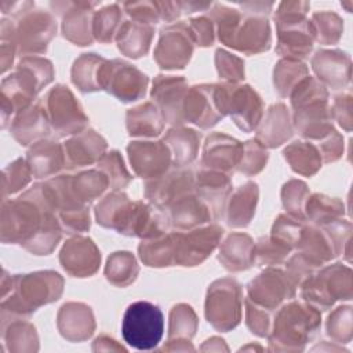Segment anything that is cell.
Masks as SVG:
<instances>
[{
    "label": "cell",
    "instance_id": "1",
    "mask_svg": "<svg viewBox=\"0 0 353 353\" xmlns=\"http://www.w3.org/2000/svg\"><path fill=\"white\" fill-rule=\"evenodd\" d=\"M321 325L319 309L309 303L291 302L274 316L269 338V350H303Z\"/></svg>",
    "mask_w": 353,
    "mask_h": 353
},
{
    "label": "cell",
    "instance_id": "2",
    "mask_svg": "<svg viewBox=\"0 0 353 353\" xmlns=\"http://www.w3.org/2000/svg\"><path fill=\"white\" fill-rule=\"evenodd\" d=\"M63 280L54 272H39L12 279L11 316H29L39 306L57 301L62 294Z\"/></svg>",
    "mask_w": 353,
    "mask_h": 353
},
{
    "label": "cell",
    "instance_id": "3",
    "mask_svg": "<svg viewBox=\"0 0 353 353\" xmlns=\"http://www.w3.org/2000/svg\"><path fill=\"white\" fill-rule=\"evenodd\" d=\"M164 334V314L157 305L146 301L131 303L123 316L121 335L138 350L154 349Z\"/></svg>",
    "mask_w": 353,
    "mask_h": 353
},
{
    "label": "cell",
    "instance_id": "4",
    "mask_svg": "<svg viewBox=\"0 0 353 353\" xmlns=\"http://www.w3.org/2000/svg\"><path fill=\"white\" fill-rule=\"evenodd\" d=\"M303 299L316 309L327 310L338 299L352 298V272L349 268L335 263L324 268L302 283Z\"/></svg>",
    "mask_w": 353,
    "mask_h": 353
},
{
    "label": "cell",
    "instance_id": "5",
    "mask_svg": "<svg viewBox=\"0 0 353 353\" xmlns=\"http://www.w3.org/2000/svg\"><path fill=\"white\" fill-rule=\"evenodd\" d=\"M215 101L222 113L230 114L244 131L254 130L262 116V101L250 85L215 84Z\"/></svg>",
    "mask_w": 353,
    "mask_h": 353
},
{
    "label": "cell",
    "instance_id": "6",
    "mask_svg": "<svg viewBox=\"0 0 353 353\" xmlns=\"http://www.w3.org/2000/svg\"><path fill=\"white\" fill-rule=\"evenodd\" d=\"M205 317L218 331H230L241 320V288L233 279L211 284L205 301Z\"/></svg>",
    "mask_w": 353,
    "mask_h": 353
},
{
    "label": "cell",
    "instance_id": "7",
    "mask_svg": "<svg viewBox=\"0 0 353 353\" xmlns=\"http://www.w3.org/2000/svg\"><path fill=\"white\" fill-rule=\"evenodd\" d=\"M46 113L54 134L65 137L87 125V116L68 87L57 85L43 98Z\"/></svg>",
    "mask_w": 353,
    "mask_h": 353
},
{
    "label": "cell",
    "instance_id": "8",
    "mask_svg": "<svg viewBox=\"0 0 353 353\" xmlns=\"http://www.w3.org/2000/svg\"><path fill=\"white\" fill-rule=\"evenodd\" d=\"M295 288L285 273L268 269L248 284V299L269 312L277 310L284 299L295 295Z\"/></svg>",
    "mask_w": 353,
    "mask_h": 353
},
{
    "label": "cell",
    "instance_id": "9",
    "mask_svg": "<svg viewBox=\"0 0 353 353\" xmlns=\"http://www.w3.org/2000/svg\"><path fill=\"white\" fill-rule=\"evenodd\" d=\"M148 77L132 65L114 59L108 61L103 77V90L112 92L119 101L132 102L146 92Z\"/></svg>",
    "mask_w": 353,
    "mask_h": 353
},
{
    "label": "cell",
    "instance_id": "10",
    "mask_svg": "<svg viewBox=\"0 0 353 353\" xmlns=\"http://www.w3.org/2000/svg\"><path fill=\"white\" fill-rule=\"evenodd\" d=\"M131 164L141 178L156 179L164 175L171 163V152L164 142H131L127 146Z\"/></svg>",
    "mask_w": 353,
    "mask_h": 353
},
{
    "label": "cell",
    "instance_id": "11",
    "mask_svg": "<svg viewBox=\"0 0 353 353\" xmlns=\"http://www.w3.org/2000/svg\"><path fill=\"white\" fill-rule=\"evenodd\" d=\"M188 94L185 79L174 76H157L153 83L152 98L170 124H182L183 103Z\"/></svg>",
    "mask_w": 353,
    "mask_h": 353
},
{
    "label": "cell",
    "instance_id": "12",
    "mask_svg": "<svg viewBox=\"0 0 353 353\" xmlns=\"http://www.w3.org/2000/svg\"><path fill=\"white\" fill-rule=\"evenodd\" d=\"M222 229L219 226H207L203 229L192 230L186 234L179 233L176 263L183 266H194L203 262L216 247Z\"/></svg>",
    "mask_w": 353,
    "mask_h": 353
},
{
    "label": "cell",
    "instance_id": "13",
    "mask_svg": "<svg viewBox=\"0 0 353 353\" xmlns=\"http://www.w3.org/2000/svg\"><path fill=\"white\" fill-rule=\"evenodd\" d=\"M215 101V84L192 87L183 103V121H190L201 128L212 127L222 119Z\"/></svg>",
    "mask_w": 353,
    "mask_h": 353
},
{
    "label": "cell",
    "instance_id": "14",
    "mask_svg": "<svg viewBox=\"0 0 353 353\" xmlns=\"http://www.w3.org/2000/svg\"><path fill=\"white\" fill-rule=\"evenodd\" d=\"M161 211L165 214L170 226L178 230L193 229L214 219L211 210L196 194V190L171 201Z\"/></svg>",
    "mask_w": 353,
    "mask_h": 353
},
{
    "label": "cell",
    "instance_id": "15",
    "mask_svg": "<svg viewBox=\"0 0 353 353\" xmlns=\"http://www.w3.org/2000/svg\"><path fill=\"white\" fill-rule=\"evenodd\" d=\"M244 143L223 134H212L207 138L201 164L205 170L229 172L237 168L243 156Z\"/></svg>",
    "mask_w": 353,
    "mask_h": 353
},
{
    "label": "cell",
    "instance_id": "16",
    "mask_svg": "<svg viewBox=\"0 0 353 353\" xmlns=\"http://www.w3.org/2000/svg\"><path fill=\"white\" fill-rule=\"evenodd\" d=\"M59 261L63 269L76 277H85L97 272L101 262L99 251L92 240L85 237H74L63 245Z\"/></svg>",
    "mask_w": 353,
    "mask_h": 353
},
{
    "label": "cell",
    "instance_id": "17",
    "mask_svg": "<svg viewBox=\"0 0 353 353\" xmlns=\"http://www.w3.org/2000/svg\"><path fill=\"white\" fill-rule=\"evenodd\" d=\"M312 68L321 84L332 90L343 88L350 81V58L341 50H319L312 58Z\"/></svg>",
    "mask_w": 353,
    "mask_h": 353
},
{
    "label": "cell",
    "instance_id": "18",
    "mask_svg": "<svg viewBox=\"0 0 353 353\" xmlns=\"http://www.w3.org/2000/svg\"><path fill=\"white\" fill-rule=\"evenodd\" d=\"M192 51L190 34L181 32V26L168 28L161 32L154 58L163 69H182L190 59Z\"/></svg>",
    "mask_w": 353,
    "mask_h": 353
},
{
    "label": "cell",
    "instance_id": "19",
    "mask_svg": "<svg viewBox=\"0 0 353 353\" xmlns=\"http://www.w3.org/2000/svg\"><path fill=\"white\" fill-rule=\"evenodd\" d=\"M194 190L211 210L212 218L218 219L222 216L228 194L232 190V182L230 178L221 171L204 168L197 174Z\"/></svg>",
    "mask_w": 353,
    "mask_h": 353
},
{
    "label": "cell",
    "instance_id": "20",
    "mask_svg": "<svg viewBox=\"0 0 353 353\" xmlns=\"http://www.w3.org/2000/svg\"><path fill=\"white\" fill-rule=\"evenodd\" d=\"M58 330L61 335L70 342L88 339L95 330L92 312L83 303H66L58 313Z\"/></svg>",
    "mask_w": 353,
    "mask_h": 353
},
{
    "label": "cell",
    "instance_id": "21",
    "mask_svg": "<svg viewBox=\"0 0 353 353\" xmlns=\"http://www.w3.org/2000/svg\"><path fill=\"white\" fill-rule=\"evenodd\" d=\"M105 149V139L94 130H85L80 135L65 142V167H83L101 160Z\"/></svg>",
    "mask_w": 353,
    "mask_h": 353
},
{
    "label": "cell",
    "instance_id": "22",
    "mask_svg": "<svg viewBox=\"0 0 353 353\" xmlns=\"http://www.w3.org/2000/svg\"><path fill=\"white\" fill-rule=\"evenodd\" d=\"M292 135L290 113L285 105H273L256 132V141L265 148H274L281 145Z\"/></svg>",
    "mask_w": 353,
    "mask_h": 353
},
{
    "label": "cell",
    "instance_id": "23",
    "mask_svg": "<svg viewBox=\"0 0 353 353\" xmlns=\"http://www.w3.org/2000/svg\"><path fill=\"white\" fill-rule=\"evenodd\" d=\"M28 165L36 178H44L65 167L63 146L52 141L37 142L28 152Z\"/></svg>",
    "mask_w": 353,
    "mask_h": 353
},
{
    "label": "cell",
    "instance_id": "24",
    "mask_svg": "<svg viewBox=\"0 0 353 353\" xmlns=\"http://www.w3.org/2000/svg\"><path fill=\"white\" fill-rule=\"evenodd\" d=\"M218 259L228 270H245L255 261V245L250 236L233 233L222 244Z\"/></svg>",
    "mask_w": 353,
    "mask_h": 353
},
{
    "label": "cell",
    "instance_id": "25",
    "mask_svg": "<svg viewBox=\"0 0 353 353\" xmlns=\"http://www.w3.org/2000/svg\"><path fill=\"white\" fill-rule=\"evenodd\" d=\"M25 110L26 112L21 113L12 124V135L21 142V145H28L32 139L50 132V121L43 99Z\"/></svg>",
    "mask_w": 353,
    "mask_h": 353
},
{
    "label": "cell",
    "instance_id": "26",
    "mask_svg": "<svg viewBox=\"0 0 353 353\" xmlns=\"http://www.w3.org/2000/svg\"><path fill=\"white\" fill-rule=\"evenodd\" d=\"M108 61L97 54H83L72 69V80L83 92L103 90V76Z\"/></svg>",
    "mask_w": 353,
    "mask_h": 353
},
{
    "label": "cell",
    "instance_id": "27",
    "mask_svg": "<svg viewBox=\"0 0 353 353\" xmlns=\"http://www.w3.org/2000/svg\"><path fill=\"white\" fill-rule=\"evenodd\" d=\"M258 200V186L254 182L241 185L230 197L226 210V223L230 228L247 226L255 212Z\"/></svg>",
    "mask_w": 353,
    "mask_h": 353
},
{
    "label": "cell",
    "instance_id": "28",
    "mask_svg": "<svg viewBox=\"0 0 353 353\" xmlns=\"http://www.w3.org/2000/svg\"><path fill=\"white\" fill-rule=\"evenodd\" d=\"M179 232L168 233L167 236L153 237L142 241L139 245V256L148 266H170L176 263Z\"/></svg>",
    "mask_w": 353,
    "mask_h": 353
},
{
    "label": "cell",
    "instance_id": "29",
    "mask_svg": "<svg viewBox=\"0 0 353 353\" xmlns=\"http://www.w3.org/2000/svg\"><path fill=\"white\" fill-rule=\"evenodd\" d=\"M164 120L160 109L152 102H146L127 112V128L130 135L156 137L163 131Z\"/></svg>",
    "mask_w": 353,
    "mask_h": 353
},
{
    "label": "cell",
    "instance_id": "30",
    "mask_svg": "<svg viewBox=\"0 0 353 353\" xmlns=\"http://www.w3.org/2000/svg\"><path fill=\"white\" fill-rule=\"evenodd\" d=\"M164 142L168 143L172 161L178 167H182L196 159L200 143V134H197L194 130L176 127L167 131Z\"/></svg>",
    "mask_w": 353,
    "mask_h": 353
},
{
    "label": "cell",
    "instance_id": "31",
    "mask_svg": "<svg viewBox=\"0 0 353 353\" xmlns=\"http://www.w3.org/2000/svg\"><path fill=\"white\" fill-rule=\"evenodd\" d=\"M152 29L146 25H124L119 30V50L131 57L139 58L149 50Z\"/></svg>",
    "mask_w": 353,
    "mask_h": 353
},
{
    "label": "cell",
    "instance_id": "32",
    "mask_svg": "<svg viewBox=\"0 0 353 353\" xmlns=\"http://www.w3.org/2000/svg\"><path fill=\"white\" fill-rule=\"evenodd\" d=\"M284 156L291 168L303 175H312L321 167V154L309 142H294L284 150Z\"/></svg>",
    "mask_w": 353,
    "mask_h": 353
},
{
    "label": "cell",
    "instance_id": "33",
    "mask_svg": "<svg viewBox=\"0 0 353 353\" xmlns=\"http://www.w3.org/2000/svg\"><path fill=\"white\" fill-rule=\"evenodd\" d=\"M3 339L10 352H36L39 349L37 334L30 323H11L8 331L3 330Z\"/></svg>",
    "mask_w": 353,
    "mask_h": 353
},
{
    "label": "cell",
    "instance_id": "34",
    "mask_svg": "<svg viewBox=\"0 0 353 353\" xmlns=\"http://www.w3.org/2000/svg\"><path fill=\"white\" fill-rule=\"evenodd\" d=\"M138 273V265L131 252L119 251L114 252L109 259L105 268L106 279L116 285H127L135 280Z\"/></svg>",
    "mask_w": 353,
    "mask_h": 353
},
{
    "label": "cell",
    "instance_id": "35",
    "mask_svg": "<svg viewBox=\"0 0 353 353\" xmlns=\"http://www.w3.org/2000/svg\"><path fill=\"white\" fill-rule=\"evenodd\" d=\"M343 214V204L336 199L313 194L306 203V216L316 225H328Z\"/></svg>",
    "mask_w": 353,
    "mask_h": 353
},
{
    "label": "cell",
    "instance_id": "36",
    "mask_svg": "<svg viewBox=\"0 0 353 353\" xmlns=\"http://www.w3.org/2000/svg\"><path fill=\"white\" fill-rule=\"evenodd\" d=\"M306 66L295 59H283L274 68V85L281 97H288L296 84L306 77Z\"/></svg>",
    "mask_w": 353,
    "mask_h": 353
},
{
    "label": "cell",
    "instance_id": "37",
    "mask_svg": "<svg viewBox=\"0 0 353 353\" xmlns=\"http://www.w3.org/2000/svg\"><path fill=\"white\" fill-rule=\"evenodd\" d=\"M197 330V317L188 305L174 306L170 314L168 339H189L194 336Z\"/></svg>",
    "mask_w": 353,
    "mask_h": 353
},
{
    "label": "cell",
    "instance_id": "38",
    "mask_svg": "<svg viewBox=\"0 0 353 353\" xmlns=\"http://www.w3.org/2000/svg\"><path fill=\"white\" fill-rule=\"evenodd\" d=\"M327 335L335 343H349L352 339V307L339 306L327 320Z\"/></svg>",
    "mask_w": 353,
    "mask_h": 353
},
{
    "label": "cell",
    "instance_id": "39",
    "mask_svg": "<svg viewBox=\"0 0 353 353\" xmlns=\"http://www.w3.org/2000/svg\"><path fill=\"white\" fill-rule=\"evenodd\" d=\"M98 168L108 176L113 189L125 188L131 181V175L125 170L123 159L117 150H112L110 153L103 154L98 163Z\"/></svg>",
    "mask_w": 353,
    "mask_h": 353
},
{
    "label": "cell",
    "instance_id": "40",
    "mask_svg": "<svg viewBox=\"0 0 353 353\" xmlns=\"http://www.w3.org/2000/svg\"><path fill=\"white\" fill-rule=\"evenodd\" d=\"M266 160H268V152L265 150V148L256 139L255 141L251 139L244 143L243 156L237 165V170L247 175L256 174L265 167Z\"/></svg>",
    "mask_w": 353,
    "mask_h": 353
},
{
    "label": "cell",
    "instance_id": "41",
    "mask_svg": "<svg viewBox=\"0 0 353 353\" xmlns=\"http://www.w3.org/2000/svg\"><path fill=\"white\" fill-rule=\"evenodd\" d=\"M309 194L307 188L301 181H290L284 185L281 196L284 207L290 211V215L298 218L301 221L305 219L303 215V201L305 197Z\"/></svg>",
    "mask_w": 353,
    "mask_h": 353
},
{
    "label": "cell",
    "instance_id": "42",
    "mask_svg": "<svg viewBox=\"0 0 353 353\" xmlns=\"http://www.w3.org/2000/svg\"><path fill=\"white\" fill-rule=\"evenodd\" d=\"M245 323L251 332L258 336H268L272 327L269 310L252 303L248 298L245 299Z\"/></svg>",
    "mask_w": 353,
    "mask_h": 353
},
{
    "label": "cell",
    "instance_id": "43",
    "mask_svg": "<svg viewBox=\"0 0 353 353\" xmlns=\"http://www.w3.org/2000/svg\"><path fill=\"white\" fill-rule=\"evenodd\" d=\"M216 65L219 76L229 81H239L244 77V63L225 51H216Z\"/></svg>",
    "mask_w": 353,
    "mask_h": 353
},
{
    "label": "cell",
    "instance_id": "44",
    "mask_svg": "<svg viewBox=\"0 0 353 353\" xmlns=\"http://www.w3.org/2000/svg\"><path fill=\"white\" fill-rule=\"evenodd\" d=\"M352 95L350 92L342 94L335 98L334 106L331 108L332 117L338 120V123L346 130L350 131V124H352Z\"/></svg>",
    "mask_w": 353,
    "mask_h": 353
},
{
    "label": "cell",
    "instance_id": "45",
    "mask_svg": "<svg viewBox=\"0 0 353 353\" xmlns=\"http://www.w3.org/2000/svg\"><path fill=\"white\" fill-rule=\"evenodd\" d=\"M319 148V152L325 163L335 161L341 157L343 152V138L336 131H331Z\"/></svg>",
    "mask_w": 353,
    "mask_h": 353
},
{
    "label": "cell",
    "instance_id": "46",
    "mask_svg": "<svg viewBox=\"0 0 353 353\" xmlns=\"http://www.w3.org/2000/svg\"><path fill=\"white\" fill-rule=\"evenodd\" d=\"M92 350L94 352H97V350H123L124 352L125 349L121 345H119L114 339H112L106 335H101L94 341Z\"/></svg>",
    "mask_w": 353,
    "mask_h": 353
},
{
    "label": "cell",
    "instance_id": "47",
    "mask_svg": "<svg viewBox=\"0 0 353 353\" xmlns=\"http://www.w3.org/2000/svg\"><path fill=\"white\" fill-rule=\"evenodd\" d=\"M161 350H168V352H193L194 347L190 343L189 339H170L168 345L164 346Z\"/></svg>",
    "mask_w": 353,
    "mask_h": 353
},
{
    "label": "cell",
    "instance_id": "48",
    "mask_svg": "<svg viewBox=\"0 0 353 353\" xmlns=\"http://www.w3.org/2000/svg\"><path fill=\"white\" fill-rule=\"evenodd\" d=\"M200 349L201 350H228V346L225 345L223 339L214 336V338L205 341Z\"/></svg>",
    "mask_w": 353,
    "mask_h": 353
}]
</instances>
